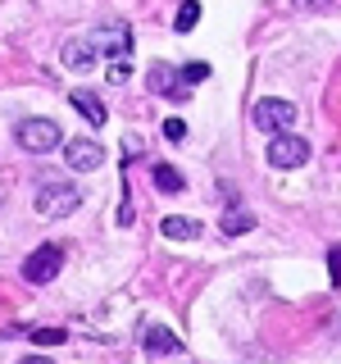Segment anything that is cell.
Masks as SVG:
<instances>
[{"mask_svg": "<svg viewBox=\"0 0 341 364\" xmlns=\"http://www.w3.org/2000/svg\"><path fill=\"white\" fill-rule=\"evenodd\" d=\"M77 205H82V191H77L73 182H41V191H37L41 219H68Z\"/></svg>", "mask_w": 341, "mask_h": 364, "instance_id": "1", "label": "cell"}, {"mask_svg": "<svg viewBox=\"0 0 341 364\" xmlns=\"http://www.w3.org/2000/svg\"><path fill=\"white\" fill-rule=\"evenodd\" d=\"M14 136H18L23 151H32V155H45V151H55V146L64 141V132H60L55 119H18Z\"/></svg>", "mask_w": 341, "mask_h": 364, "instance_id": "2", "label": "cell"}, {"mask_svg": "<svg viewBox=\"0 0 341 364\" xmlns=\"http://www.w3.org/2000/svg\"><path fill=\"white\" fill-rule=\"evenodd\" d=\"M305 159H310V141L296 132H273L269 141V164L273 168H301Z\"/></svg>", "mask_w": 341, "mask_h": 364, "instance_id": "3", "label": "cell"}, {"mask_svg": "<svg viewBox=\"0 0 341 364\" xmlns=\"http://www.w3.org/2000/svg\"><path fill=\"white\" fill-rule=\"evenodd\" d=\"M60 269H64V250L50 246V242L37 246L28 259H23V278H28V282H55V273H60Z\"/></svg>", "mask_w": 341, "mask_h": 364, "instance_id": "4", "label": "cell"}, {"mask_svg": "<svg viewBox=\"0 0 341 364\" xmlns=\"http://www.w3.org/2000/svg\"><path fill=\"white\" fill-rule=\"evenodd\" d=\"M255 123H259L269 136H273V132H287L291 123H296V105H291V100H273V96H264V100L255 105Z\"/></svg>", "mask_w": 341, "mask_h": 364, "instance_id": "5", "label": "cell"}, {"mask_svg": "<svg viewBox=\"0 0 341 364\" xmlns=\"http://www.w3.org/2000/svg\"><path fill=\"white\" fill-rule=\"evenodd\" d=\"M64 159H68L73 173H91V168L105 164V146H96L91 136H73V141L64 146Z\"/></svg>", "mask_w": 341, "mask_h": 364, "instance_id": "6", "label": "cell"}, {"mask_svg": "<svg viewBox=\"0 0 341 364\" xmlns=\"http://www.w3.org/2000/svg\"><path fill=\"white\" fill-rule=\"evenodd\" d=\"M91 41H96V50L109 55V60H123V55H132V32L123 28V23H105L100 32H91Z\"/></svg>", "mask_w": 341, "mask_h": 364, "instance_id": "7", "label": "cell"}, {"mask_svg": "<svg viewBox=\"0 0 341 364\" xmlns=\"http://www.w3.org/2000/svg\"><path fill=\"white\" fill-rule=\"evenodd\" d=\"M60 60H64V68L82 73V68H91V64L100 60V50H96V41H91V37H68L64 50H60Z\"/></svg>", "mask_w": 341, "mask_h": 364, "instance_id": "8", "label": "cell"}, {"mask_svg": "<svg viewBox=\"0 0 341 364\" xmlns=\"http://www.w3.org/2000/svg\"><path fill=\"white\" fill-rule=\"evenodd\" d=\"M68 100H73V109H77V114H82V119L91 123V128H100V123H105V119H109V109H105V105H100V96H96V91H87V87H77V91H68Z\"/></svg>", "mask_w": 341, "mask_h": 364, "instance_id": "9", "label": "cell"}, {"mask_svg": "<svg viewBox=\"0 0 341 364\" xmlns=\"http://www.w3.org/2000/svg\"><path fill=\"white\" fill-rule=\"evenodd\" d=\"M159 232H164L168 242H196V237H200V219H187V214H164V219H159Z\"/></svg>", "mask_w": 341, "mask_h": 364, "instance_id": "10", "label": "cell"}, {"mask_svg": "<svg viewBox=\"0 0 341 364\" xmlns=\"http://www.w3.org/2000/svg\"><path fill=\"white\" fill-rule=\"evenodd\" d=\"M141 337H146V350H151V355H173V350H182V341L168 333V328H159V323H151Z\"/></svg>", "mask_w": 341, "mask_h": 364, "instance_id": "11", "label": "cell"}, {"mask_svg": "<svg viewBox=\"0 0 341 364\" xmlns=\"http://www.w3.org/2000/svg\"><path fill=\"white\" fill-rule=\"evenodd\" d=\"M182 87H187V82H178L173 68H164V64L151 73V91H159V96H182Z\"/></svg>", "mask_w": 341, "mask_h": 364, "instance_id": "12", "label": "cell"}, {"mask_svg": "<svg viewBox=\"0 0 341 364\" xmlns=\"http://www.w3.org/2000/svg\"><path fill=\"white\" fill-rule=\"evenodd\" d=\"M155 187H159V191H168V196H178L187 182H182V173H178L173 164H155Z\"/></svg>", "mask_w": 341, "mask_h": 364, "instance_id": "13", "label": "cell"}, {"mask_svg": "<svg viewBox=\"0 0 341 364\" xmlns=\"http://www.w3.org/2000/svg\"><path fill=\"white\" fill-rule=\"evenodd\" d=\"M196 23H200V0H182L178 14H173V28H178V32H191Z\"/></svg>", "mask_w": 341, "mask_h": 364, "instance_id": "14", "label": "cell"}, {"mask_svg": "<svg viewBox=\"0 0 341 364\" xmlns=\"http://www.w3.org/2000/svg\"><path fill=\"white\" fill-rule=\"evenodd\" d=\"M250 228H255V219H250L246 210H227L223 214V232L227 237H242V232H250Z\"/></svg>", "mask_w": 341, "mask_h": 364, "instance_id": "15", "label": "cell"}, {"mask_svg": "<svg viewBox=\"0 0 341 364\" xmlns=\"http://www.w3.org/2000/svg\"><path fill=\"white\" fill-rule=\"evenodd\" d=\"M28 337H32V346H60L68 333H64V328H32Z\"/></svg>", "mask_w": 341, "mask_h": 364, "instance_id": "16", "label": "cell"}, {"mask_svg": "<svg viewBox=\"0 0 341 364\" xmlns=\"http://www.w3.org/2000/svg\"><path fill=\"white\" fill-rule=\"evenodd\" d=\"M205 77H210V64H187V68H182V82H205Z\"/></svg>", "mask_w": 341, "mask_h": 364, "instance_id": "17", "label": "cell"}, {"mask_svg": "<svg viewBox=\"0 0 341 364\" xmlns=\"http://www.w3.org/2000/svg\"><path fill=\"white\" fill-rule=\"evenodd\" d=\"M128 73H132L128 60H109V73L105 77H109V82H128Z\"/></svg>", "mask_w": 341, "mask_h": 364, "instance_id": "18", "label": "cell"}, {"mask_svg": "<svg viewBox=\"0 0 341 364\" xmlns=\"http://www.w3.org/2000/svg\"><path fill=\"white\" fill-rule=\"evenodd\" d=\"M164 136H168V141H182V136H187V123H182V119H168L164 123Z\"/></svg>", "mask_w": 341, "mask_h": 364, "instance_id": "19", "label": "cell"}, {"mask_svg": "<svg viewBox=\"0 0 341 364\" xmlns=\"http://www.w3.org/2000/svg\"><path fill=\"white\" fill-rule=\"evenodd\" d=\"M328 264H332V282L341 287V246H332V255H328Z\"/></svg>", "mask_w": 341, "mask_h": 364, "instance_id": "20", "label": "cell"}, {"mask_svg": "<svg viewBox=\"0 0 341 364\" xmlns=\"http://www.w3.org/2000/svg\"><path fill=\"white\" fill-rule=\"evenodd\" d=\"M119 223H123V228L132 223V200H128V196H123V205H119Z\"/></svg>", "mask_w": 341, "mask_h": 364, "instance_id": "21", "label": "cell"}, {"mask_svg": "<svg viewBox=\"0 0 341 364\" xmlns=\"http://www.w3.org/2000/svg\"><path fill=\"white\" fill-rule=\"evenodd\" d=\"M18 364H50L45 355H28V360H18Z\"/></svg>", "mask_w": 341, "mask_h": 364, "instance_id": "22", "label": "cell"}, {"mask_svg": "<svg viewBox=\"0 0 341 364\" xmlns=\"http://www.w3.org/2000/svg\"><path fill=\"white\" fill-rule=\"evenodd\" d=\"M301 5H314V9H323V5H328V0H301Z\"/></svg>", "mask_w": 341, "mask_h": 364, "instance_id": "23", "label": "cell"}]
</instances>
